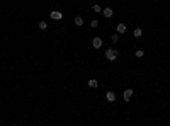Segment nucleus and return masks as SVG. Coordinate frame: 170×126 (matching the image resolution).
I'll list each match as a JSON object with an SVG mask.
<instances>
[{
    "instance_id": "nucleus-1",
    "label": "nucleus",
    "mask_w": 170,
    "mask_h": 126,
    "mask_svg": "<svg viewBox=\"0 0 170 126\" xmlns=\"http://www.w3.org/2000/svg\"><path fill=\"white\" fill-rule=\"evenodd\" d=\"M117 56H119V53H117V49H107V51H105V58L107 60H111V61H114V60L117 58Z\"/></svg>"
},
{
    "instance_id": "nucleus-2",
    "label": "nucleus",
    "mask_w": 170,
    "mask_h": 126,
    "mask_svg": "<svg viewBox=\"0 0 170 126\" xmlns=\"http://www.w3.org/2000/svg\"><path fill=\"white\" fill-rule=\"evenodd\" d=\"M51 19H55V20H61V19H63V14H61L60 10H53V12H51Z\"/></svg>"
},
{
    "instance_id": "nucleus-3",
    "label": "nucleus",
    "mask_w": 170,
    "mask_h": 126,
    "mask_svg": "<svg viewBox=\"0 0 170 126\" xmlns=\"http://www.w3.org/2000/svg\"><path fill=\"white\" fill-rule=\"evenodd\" d=\"M92 46H94V48H97V49H99V48H100V46H102V39L99 38V36H95V38L92 39Z\"/></svg>"
},
{
    "instance_id": "nucleus-4",
    "label": "nucleus",
    "mask_w": 170,
    "mask_h": 126,
    "mask_svg": "<svg viewBox=\"0 0 170 126\" xmlns=\"http://www.w3.org/2000/svg\"><path fill=\"white\" fill-rule=\"evenodd\" d=\"M131 96H133V89H126L124 90V94H123V97H124V101L128 102L129 99H131Z\"/></svg>"
},
{
    "instance_id": "nucleus-5",
    "label": "nucleus",
    "mask_w": 170,
    "mask_h": 126,
    "mask_svg": "<svg viewBox=\"0 0 170 126\" xmlns=\"http://www.w3.org/2000/svg\"><path fill=\"white\" fill-rule=\"evenodd\" d=\"M102 12H104V17H107V19H111V17H112V14H114L112 9H104Z\"/></svg>"
},
{
    "instance_id": "nucleus-6",
    "label": "nucleus",
    "mask_w": 170,
    "mask_h": 126,
    "mask_svg": "<svg viewBox=\"0 0 170 126\" xmlns=\"http://www.w3.org/2000/svg\"><path fill=\"white\" fill-rule=\"evenodd\" d=\"M105 97H107V101H109V102H114V101H116V94H114V92H107Z\"/></svg>"
},
{
    "instance_id": "nucleus-7",
    "label": "nucleus",
    "mask_w": 170,
    "mask_h": 126,
    "mask_svg": "<svg viewBox=\"0 0 170 126\" xmlns=\"http://www.w3.org/2000/svg\"><path fill=\"white\" fill-rule=\"evenodd\" d=\"M88 87H92V89L99 87V82H97L95 78H92V80H88Z\"/></svg>"
},
{
    "instance_id": "nucleus-8",
    "label": "nucleus",
    "mask_w": 170,
    "mask_h": 126,
    "mask_svg": "<svg viewBox=\"0 0 170 126\" xmlns=\"http://www.w3.org/2000/svg\"><path fill=\"white\" fill-rule=\"evenodd\" d=\"M117 32H119V34L126 32V24H119V26H117Z\"/></svg>"
},
{
    "instance_id": "nucleus-9",
    "label": "nucleus",
    "mask_w": 170,
    "mask_h": 126,
    "mask_svg": "<svg viewBox=\"0 0 170 126\" xmlns=\"http://www.w3.org/2000/svg\"><path fill=\"white\" fill-rule=\"evenodd\" d=\"M73 22H75V26H82V24H84V19H82V17H78V15H77L75 19H73Z\"/></svg>"
},
{
    "instance_id": "nucleus-10",
    "label": "nucleus",
    "mask_w": 170,
    "mask_h": 126,
    "mask_svg": "<svg viewBox=\"0 0 170 126\" xmlns=\"http://www.w3.org/2000/svg\"><path fill=\"white\" fill-rule=\"evenodd\" d=\"M133 34H134V38H141V34H143V32H141V29H140V27H136Z\"/></svg>"
},
{
    "instance_id": "nucleus-11",
    "label": "nucleus",
    "mask_w": 170,
    "mask_h": 126,
    "mask_svg": "<svg viewBox=\"0 0 170 126\" xmlns=\"http://www.w3.org/2000/svg\"><path fill=\"white\" fill-rule=\"evenodd\" d=\"M92 10H94V12H100V10H102V7H100L99 3H95L94 7H92Z\"/></svg>"
},
{
    "instance_id": "nucleus-12",
    "label": "nucleus",
    "mask_w": 170,
    "mask_h": 126,
    "mask_svg": "<svg viewBox=\"0 0 170 126\" xmlns=\"http://www.w3.org/2000/svg\"><path fill=\"white\" fill-rule=\"evenodd\" d=\"M134 55H136L138 58H141L143 55H145V51H143V49H136V53H134Z\"/></svg>"
},
{
    "instance_id": "nucleus-13",
    "label": "nucleus",
    "mask_w": 170,
    "mask_h": 126,
    "mask_svg": "<svg viewBox=\"0 0 170 126\" xmlns=\"http://www.w3.org/2000/svg\"><path fill=\"white\" fill-rule=\"evenodd\" d=\"M46 27H48V24L44 20H41V22H39V29H46Z\"/></svg>"
},
{
    "instance_id": "nucleus-14",
    "label": "nucleus",
    "mask_w": 170,
    "mask_h": 126,
    "mask_svg": "<svg viewBox=\"0 0 170 126\" xmlns=\"http://www.w3.org/2000/svg\"><path fill=\"white\" fill-rule=\"evenodd\" d=\"M97 26H99V20H92V22H90V27H97Z\"/></svg>"
},
{
    "instance_id": "nucleus-15",
    "label": "nucleus",
    "mask_w": 170,
    "mask_h": 126,
    "mask_svg": "<svg viewBox=\"0 0 170 126\" xmlns=\"http://www.w3.org/2000/svg\"><path fill=\"white\" fill-rule=\"evenodd\" d=\"M111 39H112V43H117V41H119V36L114 34V36H111Z\"/></svg>"
}]
</instances>
